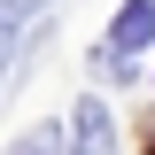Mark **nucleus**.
Instances as JSON below:
<instances>
[{
	"label": "nucleus",
	"instance_id": "obj_1",
	"mask_svg": "<svg viewBox=\"0 0 155 155\" xmlns=\"http://www.w3.org/2000/svg\"><path fill=\"white\" fill-rule=\"evenodd\" d=\"M109 47H116V62H124V54H140V47H155V0H124V8H116Z\"/></svg>",
	"mask_w": 155,
	"mask_h": 155
},
{
	"label": "nucleus",
	"instance_id": "obj_2",
	"mask_svg": "<svg viewBox=\"0 0 155 155\" xmlns=\"http://www.w3.org/2000/svg\"><path fill=\"white\" fill-rule=\"evenodd\" d=\"M70 155H116V132H109V109H101V101H78V116H70Z\"/></svg>",
	"mask_w": 155,
	"mask_h": 155
},
{
	"label": "nucleus",
	"instance_id": "obj_3",
	"mask_svg": "<svg viewBox=\"0 0 155 155\" xmlns=\"http://www.w3.org/2000/svg\"><path fill=\"white\" fill-rule=\"evenodd\" d=\"M31 8H47V0H0V62H8V39H16V23L31 16Z\"/></svg>",
	"mask_w": 155,
	"mask_h": 155
},
{
	"label": "nucleus",
	"instance_id": "obj_4",
	"mask_svg": "<svg viewBox=\"0 0 155 155\" xmlns=\"http://www.w3.org/2000/svg\"><path fill=\"white\" fill-rule=\"evenodd\" d=\"M16 155H62V140H54V132H23V140H16Z\"/></svg>",
	"mask_w": 155,
	"mask_h": 155
},
{
	"label": "nucleus",
	"instance_id": "obj_5",
	"mask_svg": "<svg viewBox=\"0 0 155 155\" xmlns=\"http://www.w3.org/2000/svg\"><path fill=\"white\" fill-rule=\"evenodd\" d=\"M147 155H155V124H147Z\"/></svg>",
	"mask_w": 155,
	"mask_h": 155
}]
</instances>
